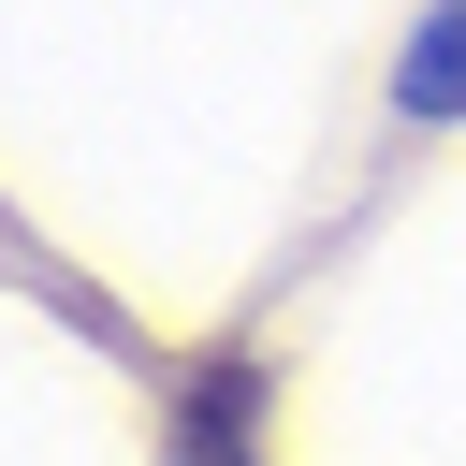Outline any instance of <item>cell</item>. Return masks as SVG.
I'll list each match as a JSON object with an SVG mask.
<instances>
[{
    "label": "cell",
    "instance_id": "6da1fadb",
    "mask_svg": "<svg viewBox=\"0 0 466 466\" xmlns=\"http://www.w3.org/2000/svg\"><path fill=\"white\" fill-rule=\"evenodd\" d=\"M408 116H466V0H437L422 15V44H408V87H393Z\"/></svg>",
    "mask_w": 466,
    "mask_h": 466
},
{
    "label": "cell",
    "instance_id": "7a4b0ae2",
    "mask_svg": "<svg viewBox=\"0 0 466 466\" xmlns=\"http://www.w3.org/2000/svg\"><path fill=\"white\" fill-rule=\"evenodd\" d=\"M248 408H262V379H248V364H218V379L189 393V437H175V466H248Z\"/></svg>",
    "mask_w": 466,
    "mask_h": 466
}]
</instances>
